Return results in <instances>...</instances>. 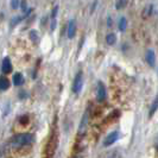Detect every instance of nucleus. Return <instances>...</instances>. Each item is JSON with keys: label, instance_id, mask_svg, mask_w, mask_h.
<instances>
[{"label": "nucleus", "instance_id": "f257e3e1", "mask_svg": "<svg viewBox=\"0 0 158 158\" xmlns=\"http://www.w3.org/2000/svg\"><path fill=\"white\" fill-rule=\"evenodd\" d=\"M33 135L31 133H20V135H15L11 139V145L13 148H23L25 145H29L33 142Z\"/></svg>", "mask_w": 158, "mask_h": 158}, {"label": "nucleus", "instance_id": "f03ea898", "mask_svg": "<svg viewBox=\"0 0 158 158\" xmlns=\"http://www.w3.org/2000/svg\"><path fill=\"white\" fill-rule=\"evenodd\" d=\"M56 148H57V133L54 131V132H52V135H50L49 140H48L47 146H45L44 158H54Z\"/></svg>", "mask_w": 158, "mask_h": 158}, {"label": "nucleus", "instance_id": "7ed1b4c3", "mask_svg": "<svg viewBox=\"0 0 158 158\" xmlns=\"http://www.w3.org/2000/svg\"><path fill=\"white\" fill-rule=\"evenodd\" d=\"M82 85H83V76H82V71H79L74 79V82H73V92L75 94H77L81 92L82 89Z\"/></svg>", "mask_w": 158, "mask_h": 158}, {"label": "nucleus", "instance_id": "20e7f679", "mask_svg": "<svg viewBox=\"0 0 158 158\" xmlns=\"http://www.w3.org/2000/svg\"><path fill=\"white\" fill-rule=\"evenodd\" d=\"M88 121H89V112L86 111L83 117H82V120H81V124H80V128H79V135H83L86 133L88 128Z\"/></svg>", "mask_w": 158, "mask_h": 158}, {"label": "nucleus", "instance_id": "39448f33", "mask_svg": "<svg viewBox=\"0 0 158 158\" xmlns=\"http://www.w3.org/2000/svg\"><path fill=\"white\" fill-rule=\"evenodd\" d=\"M106 99V88L103 86L102 82L98 83V90H96V100L99 102H102Z\"/></svg>", "mask_w": 158, "mask_h": 158}, {"label": "nucleus", "instance_id": "423d86ee", "mask_svg": "<svg viewBox=\"0 0 158 158\" xmlns=\"http://www.w3.org/2000/svg\"><path fill=\"white\" fill-rule=\"evenodd\" d=\"M118 138H119V132L118 131H113V132H111L110 135L105 138L103 145L105 146H110V145H112V144H114V143L117 142Z\"/></svg>", "mask_w": 158, "mask_h": 158}, {"label": "nucleus", "instance_id": "0eeeda50", "mask_svg": "<svg viewBox=\"0 0 158 158\" xmlns=\"http://www.w3.org/2000/svg\"><path fill=\"white\" fill-rule=\"evenodd\" d=\"M75 33H76V22L74 19H71L69 24H68V30H67V36L68 38H74L75 37Z\"/></svg>", "mask_w": 158, "mask_h": 158}, {"label": "nucleus", "instance_id": "6e6552de", "mask_svg": "<svg viewBox=\"0 0 158 158\" xmlns=\"http://www.w3.org/2000/svg\"><path fill=\"white\" fill-rule=\"evenodd\" d=\"M1 71L4 74H10L12 71V64H11V61L8 57H5L1 62Z\"/></svg>", "mask_w": 158, "mask_h": 158}, {"label": "nucleus", "instance_id": "1a4fd4ad", "mask_svg": "<svg viewBox=\"0 0 158 158\" xmlns=\"http://www.w3.org/2000/svg\"><path fill=\"white\" fill-rule=\"evenodd\" d=\"M146 62L150 67H153L155 65V62H156V56H155V51L152 49H149L148 52H146Z\"/></svg>", "mask_w": 158, "mask_h": 158}, {"label": "nucleus", "instance_id": "9d476101", "mask_svg": "<svg viewBox=\"0 0 158 158\" xmlns=\"http://www.w3.org/2000/svg\"><path fill=\"white\" fill-rule=\"evenodd\" d=\"M102 158H123V156H121V152L119 150H111L106 155H103Z\"/></svg>", "mask_w": 158, "mask_h": 158}, {"label": "nucleus", "instance_id": "9b49d317", "mask_svg": "<svg viewBox=\"0 0 158 158\" xmlns=\"http://www.w3.org/2000/svg\"><path fill=\"white\" fill-rule=\"evenodd\" d=\"M10 87V81L6 76H0V90H6Z\"/></svg>", "mask_w": 158, "mask_h": 158}, {"label": "nucleus", "instance_id": "f8f14e48", "mask_svg": "<svg viewBox=\"0 0 158 158\" xmlns=\"http://www.w3.org/2000/svg\"><path fill=\"white\" fill-rule=\"evenodd\" d=\"M24 82V77L20 73H16L15 76H13V85L15 86H20Z\"/></svg>", "mask_w": 158, "mask_h": 158}, {"label": "nucleus", "instance_id": "ddd939ff", "mask_svg": "<svg viewBox=\"0 0 158 158\" xmlns=\"http://www.w3.org/2000/svg\"><path fill=\"white\" fill-rule=\"evenodd\" d=\"M57 12H58V7L55 6L52 10V13H51V30H55L56 27V16H57Z\"/></svg>", "mask_w": 158, "mask_h": 158}, {"label": "nucleus", "instance_id": "4468645a", "mask_svg": "<svg viewBox=\"0 0 158 158\" xmlns=\"http://www.w3.org/2000/svg\"><path fill=\"white\" fill-rule=\"evenodd\" d=\"M127 27V19L125 17H121L119 20V30L120 31H125Z\"/></svg>", "mask_w": 158, "mask_h": 158}, {"label": "nucleus", "instance_id": "2eb2a0df", "mask_svg": "<svg viewBox=\"0 0 158 158\" xmlns=\"http://www.w3.org/2000/svg\"><path fill=\"white\" fill-rule=\"evenodd\" d=\"M106 42H107V44H110V45L115 44V42H117L115 35H114V33H108V35L106 36Z\"/></svg>", "mask_w": 158, "mask_h": 158}, {"label": "nucleus", "instance_id": "dca6fc26", "mask_svg": "<svg viewBox=\"0 0 158 158\" xmlns=\"http://www.w3.org/2000/svg\"><path fill=\"white\" fill-rule=\"evenodd\" d=\"M157 110H158V96L155 99V101L152 102V106H151V108H150V117H152Z\"/></svg>", "mask_w": 158, "mask_h": 158}, {"label": "nucleus", "instance_id": "f3484780", "mask_svg": "<svg viewBox=\"0 0 158 158\" xmlns=\"http://www.w3.org/2000/svg\"><path fill=\"white\" fill-rule=\"evenodd\" d=\"M127 4H128V1H126V0H119L115 2V8L117 10H123L124 7H126Z\"/></svg>", "mask_w": 158, "mask_h": 158}, {"label": "nucleus", "instance_id": "a211bd4d", "mask_svg": "<svg viewBox=\"0 0 158 158\" xmlns=\"http://www.w3.org/2000/svg\"><path fill=\"white\" fill-rule=\"evenodd\" d=\"M20 5H22V2H20V1H11V7L15 8V10H17Z\"/></svg>", "mask_w": 158, "mask_h": 158}, {"label": "nucleus", "instance_id": "6ab92c4d", "mask_svg": "<svg viewBox=\"0 0 158 158\" xmlns=\"http://www.w3.org/2000/svg\"><path fill=\"white\" fill-rule=\"evenodd\" d=\"M23 121V124H27V121H29V117H26V115H24L20 118V123Z\"/></svg>", "mask_w": 158, "mask_h": 158}, {"label": "nucleus", "instance_id": "aec40b11", "mask_svg": "<svg viewBox=\"0 0 158 158\" xmlns=\"http://www.w3.org/2000/svg\"><path fill=\"white\" fill-rule=\"evenodd\" d=\"M112 24V19L111 18H108V25H111Z\"/></svg>", "mask_w": 158, "mask_h": 158}, {"label": "nucleus", "instance_id": "412c9836", "mask_svg": "<svg viewBox=\"0 0 158 158\" xmlns=\"http://www.w3.org/2000/svg\"><path fill=\"white\" fill-rule=\"evenodd\" d=\"M74 158H82V157H80V156H75Z\"/></svg>", "mask_w": 158, "mask_h": 158}, {"label": "nucleus", "instance_id": "4be33fe9", "mask_svg": "<svg viewBox=\"0 0 158 158\" xmlns=\"http://www.w3.org/2000/svg\"><path fill=\"white\" fill-rule=\"evenodd\" d=\"M157 148H158V145H157Z\"/></svg>", "mask_w": 158, "mask_h": 158}]
</instances>
